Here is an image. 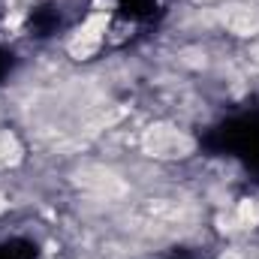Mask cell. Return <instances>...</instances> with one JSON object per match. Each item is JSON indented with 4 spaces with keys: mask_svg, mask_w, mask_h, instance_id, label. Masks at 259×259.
<instances>
[{
    "mask_svg": "<svg viewBox=\"0 0 259 259\" xmlns=\"http://www.w3.org/2000/svg\"><path fill=\"white\" fill-rule=\"evenodd\" d=\"M142 151L154 160L175 163V160H187L193 154L196 142L190 133H184L175 124H154L142 133Z\"/></svg>",
    "mask_w": 259,
    "mask_h": 259,
    "instance_id": "6da1fadb",
    "label": "cell"
},
{
    "mask_svg": "<svg viewBox=\"0 0 259 259\" xmlns=\"http://www.w3.org/2000/svg\"><path fill=\"white\" fill-rule=\"evenodd\" d=\"M78 187L84 193L97 196V199H121L127 193V184L118 172L106 169V166H84L78 172Z\"/></svg>",
    "mask_w": 259,
    "mask_h": 259,
    "instance_id": "7a4b0ae2",
    "label": "cell"
},
{
    "mask_svg": "<svg viewBox=\"0 0 259 259\" xmlns=\"http://www.w3.org/2000/svg\"><path fill=\"white\" fill-rule=\"evenodd\" d=\"M220 24L235 33V36H244V39H253L259 36V6L250 3H229L220 9Z\"/></svg>",
    "mask_w": 259,
    "mask_h": 259,
    "instance_id": "3957f363",
    "label": "cell"
},
{
    "mask_svg": "<svg viewBox=\"0 0 259 259\" xmlns=\"http://www.w3.org/2000/svg\"><path fill=\"white\" fill-rule=\"evenodd\" d=\"M106 24H109V18H103V15H88L84 21H81V27L75 30V36L69 39V52L81 61V58H91L100 46H103V39H106Z\"/></svg>",
    "mask_w": 259,
    "mask_h": 259,
    "instance_id": "277c9868",
    "label": "cell"
},
{
    "mask_svg": "<svg viewBox=\"0 0 259 259\" xmlns=\"http://www.w3.org/2000/svg\"><path fill=\"white\" fill-rule=\"evenodd\" d=\"M229 229H253L259 223V202L256 199H241L235 205V211L229 214Z\"/></svg>",
    "mask_w": 259,
    "mask_h": 259,
    "instance_id": "5b68a950",
    "label": "cell"
},
{
    "mask_svg": "<svg viewBox=\"0 0 259 259\" xmlns=\"http://www.w3.org/2000/svg\"><path fill=\"white\" fill-rule=\"evenodd\" d=\"M21 142L15 139V133L9 130H0V169H9V166H18L21 163Z\"/></svg>",
    "mask_w": 259,
    "mask_h": 259,
    "instance_id": "8992f818",
    "label": "cell"
},
{
    "mask_svg": "<svg viewBox=\"0 0 259 259\" xmlns=\"http://www.w3.org/2000/svg\"><path fill=\"white\" fill-rule=\"evenodd\" d=\"M253 55H256V58H253V61H256V64H259V42H256V49H253Z\"/></svg>",
    "mask_w": 259,
    "mask_h": 259,
    "instance_id": "52a82bcc",
    "label": "cell"
},
{
    "mask_svg": "<svg viewBox=\"0 0 259 259\" xmlns=\"http://www.w3.org/2000/svg\"><path fill=\"white\" fill-rule=\"evenodd\" d=\"M202 3H208V0H202Z\"/></svg>",
    "mask_w": 259,
    "mask_h": 259,
    "instance_id": "ba28073f",
    "label": "cell"
}]
</instances>
